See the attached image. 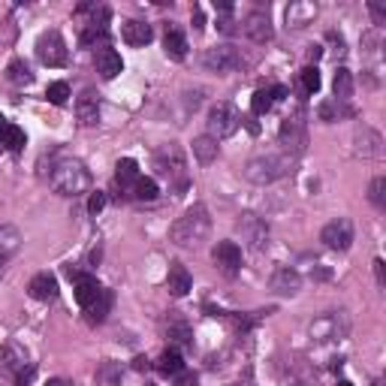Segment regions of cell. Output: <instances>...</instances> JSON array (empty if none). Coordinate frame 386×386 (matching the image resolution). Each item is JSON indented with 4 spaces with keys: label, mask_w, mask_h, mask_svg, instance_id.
Returning <instances> with one entry per match:
<instances>
[{
    "label": "cell",
    "mask_w": 386,
    "mask_h": 386,
    "mask_svg": "<svg viewBox=\"0 0 386 386\" xmlns=\"http://www.w3.org/2000/svg\"><path fill=\"white\" fill-rule=\"evenodd\" d=\"M208 232H211V217H208V208L200 206V202L191 206L169 226V239L178 248H200L208 239Z\"/></svg>",
    "instance_id": "cell-1"
},
{
    "label": "cell",
    "mask_w": 386,
    "mask_h": 386,
    "mask_svg": "<svg viewBox=\"0 0 386 386\" xmlns=\"http://www.w3.org/2000/svg\"><path fill=\"white\" fill-rule=\"evenodd\" d=\"M51 187H55V193L60 196H82L91 191V172L88 166L82 160H73V157H67V160H58L55 166H51Z\"/></svg>",
    "instance_id": "cell-2"
},
{
    "label": "cell",
    "mask_w": 386,
    "mask_h": 386,
    "mask_svg": "<svg viewBox=\"0 0 386 386\" xmlns=\"http://www.w3.org/2000/svg\"><path fill=\"white\" fill-rule=\"evenodd\" d=\"M293 166V157L290 154H263V157H254L248 160L245 166V178L251 184H272L281 176H287Z\"/></svg>",
    "instance_id": "cell-3"
},
{
    "label": "cell",
    "mask_w": 386,
    "mask_h": 386,
    "mask_svg": "<svg viewBox=\"0 0 386 386\" xmlns=\"http://www.w3.org/2000/svg\"><path fill=\"white\" fill-rule=\"evenodd\" d=\"M154 169H157V176L160 178L176 181L178 187L187 184V160H184V154H181L178 145H163L160 151H157L154 154Z\"/></svg>",
    "instance_id": "cell-4"
},
{
    "label": "cell",
    "mask_w": 386,
    "mask_h": 386,
    "mask_svg": "<svg viewBox=\"0 0 386 386\" xmlns=\"http://www.w3.org/2000/svg\"><path fill=\"white\" fill-rule=\"evenodd\" d=\"M347 329H350V320H347L344 311H326L320 314L317 320H311V326H308V335H311V341H338V338L347 335Z\"/></svg>",
    "instance_id": "cell-5"
},
{
    "label": "cell",
    "mask_w": 386,
    "mask_h": 386,
    "mask_svg": "<svg viewBox=\"0 0 386 386\" xmlns=\"http://www.w3.org/2000/svg\"><path fill=\"white\" fill-rule=\"evenodd\" d=\"M239 124H241V115L232 103H215L208 109V136L211 139H217V142L230 139V136L239 130Z\"/></svg>",
    "instance_id": "cell-6"
},
{
    "label": "cell",
    "mask_w": 386,
    "mask_h": 386,
    "mask_svg": "<svg viewBox=\"0 0 386 386\" xmlns=\"http://www.w3.org/2000/svg\"><path fill=\"white\" fill-rule=\"evenodd\" d=\"M202 67L211 73H232L241 67V51L230 43L215 45V49H208L206 55H202Z\"/></svg>",
    "instance_id": "cell-7"
},
{
    "label": "cell",
    "mask_w": 386,
    "mask_h": 386,
    "mask_svg": "<svg viewBox=\"0 0 386 386\" xmlns=\"http://www.w3.org/2000/svg\"><path fill=\"white\" fill-rule=\"evenodd\" d=\"M236 226H239L241 241H245L251 251L260 254L263 248L269 245V224L263 221V217H256V215H241Z\"/></svg>",
    "instance_id": "cell-8"
},
{
    "label": "cell",
    "mask_w": 386,
    "mask_h": 386,
    "mask_svg": "<svg viewBox=\"0 0 386 386\" xmlns=\"http://www.w3.org/2000/svg\"><path fill=\"white\" fill-rule=\"evenodd\" d=\"M36 58L45 67H64L67 64V43L58 30H49L36 40Z\"/></svg>",
    "instance_id": "cell-9"
},
{
    "label": "cell",
    "mask_w": 386,
    "mask_h": 386,
    "mask_svg": "<svg viewBox=\"0 0 386 386\" xmlns=\"http://www.w3.org/2000/svg\"><path fill=\"white\" fill-rule=\"evenodd\" d=\"M281 145L287 148V154L296 160V157L305 151L308 145V127H305V118L302 115H293L281 124Z\"/></svg>",
    "instance_id": "cell-10"
},
{
    "label": "cell",
    "mask_w": 386,
    "mask_h": 386,
    "mask_svg": "<svg viewBox=\"0 0 386 386\" xmlns=\"http://www.w3.org/2000/svg\"><path fill=\"white\" fill-rule=\"evenodd\" d=\"M320 241L329 248V251H347L353 245V224L347 217H335L332 224L323 226Z\"/></svg>",
    "instance_id": "cell-11"
},
{
    "label": "cell",
    "mask_w": 386,
    "mask_h": 386,
    "mask_svg": "<svg viewBox=\"0 0 386 386\" xmlns=\"http://www.w3.org/2000/svg\"><path fill=\"white\" fill-rule=\"evenodd\" d=\"M211 256H215V266L224 272L226 278H236L239 269H241V248L236 245V241H217L215 251H211Z\"/></svg>",
    "instance_id": "cell-12"
},
{
    "label": "cell",
    "mask_w": 386,
    "mask_h": 386,
    "mask_svg": "<svg viewBox=\"0 0 386 386\" xmlns=\"http://www.w3.org/2000/svg\"><path fill=\"white\" fill-rule=\"evenodd\" d=\"M272 293H278V296H296V293L302 290V275L293 266H278L275 272H272Z\"/></svg>",
    "instance_id": "cell-13"
},
{
    "label": "cell",
    "mask_w": 386,
    "mask_h": 386,
    "mask_svg": "<svg viewBox=\"0 0 386 386\" xmlns=\"http://www.w3.org/2000/svg\"><path fill=\"white\" fill-rule=\"evenodd\" d=\"M30 365L27 357H25V350L21 347H15V344H3L0 347V374L3 377H19L25 368Z\"/></svg>",
    "instance_id": "cell-14"
},
{
    "label": "cell",
    "mask_w": 386,
    "mask_h": 386,
    "mask_svg": "<svg viewBox=\"0 0 386 386\" xmlns=\"http://www.w3.org/2000/svg\"><path fill=\"white\" fill-rule=\"evenodd\" d=\"M67 275H70L73 281H75V302H79L82 308H88L91 302H94V299H97V296H100V293H103V287L97 284V278H91V275H82L79 269H73V266H70V269H67Z\"/></svg>",
    "instance_id": "cell-15"
},
{
    "label": "cell",
    "mask_w": 386,
    "mask_h": 386,
    "mask_svg": "<svg viewBox=\"0 0 386 386\" xmlns=\"http://www.w3.org/2000/svg\"><path fill=\"white\" fill-rule=\"evenodd\" d=\"M245 34L251 36L254 43H269L272 40V21H269V15L266 12H260V10H254V12H248L245 15Z\"/></svg>",
    "instance_id": "cell-16"
},
{
    "label": "cell",
    "mask_w": 386,
    "mask_h": 386,
    "mask_svg": "<svg viewBox=\"0 0 386 386\" xmlns=\"http://www.w3.org/2000/svg\"><path fill=\"white\" fill-rule=\"evenodd\" d=\"M121 40H124L127 45H133V49H139V45H148L151 40H154V30H151L148 21H124L121 25Z\"/></svg>",
    "instance_id": "cell-17"
},
{
    "label": "cell",
    "mask_w": 386,
    "mask_h": 386,
    "mask_svg": "<svg viewBox=\"0 0 386 386\" xmlns=\"http://www.w3.org/2000/svg\"><path fill=\"white\" fill-rule=\"evenodd\" d=\"M314 19H317V3H311V0H293L287 6V27L299 30V27L311 25Z\"/></svg>",
    "instance_id": "cell-18"
},
{
    "label": "cell",
    "mask_w": 386,
    "mask_h": 386,
    "mask_svg": "<svg viewBox=\"0 0 386 386\" xmlns=\"http://www.w3.org/2000/svg\"><path fill=\"white\" fill-rule=\"evenodd\" d=\"M94 64H97V73L103 75V79H115V75L124 70V60L115 49H109V45H100L94 55Z\"/></svg>",
    "instance_id": "cell-19"
},
{
    "label": "cell",
    "mask_w": 386,
    "mask_h": 386,
    "mask_svg": "<svg viewBox=\"0 0 386 386\" xmlns=\"http://www.w3.org/2000/svg\"><path fill=\"white\" fill-rule=\"evenodd\" d=\"M27 293H30V296H34L36 302H51V299L58 296V278L51 275V272H40V275L30 278Z\"/></svg>",
    "instance_id": "cell-20"
},
{
    "label": "cell",
    "mask_w": 386,
    "mask_h": 386,
    "mask_svg": "<svg viewBox=\"0 0 386 386\" xmlns=\"http://www.w3.org/2000/svg\"><path fill=\"white\" fill-rule=\"evenodd\" d=\"M191 287H193V278H191V272H187L181 263H172L169 266V275H166V290H169V296H187L191 293Z\"/></svg>",
    "instance_id": "cell-21"
},
{
    "label": "cell",
    "mask_w": 386,
    "mask_h": 386,
    "mask_svg": "<svg viewBox=\"0 0 386 386\" xmlns=\"http://www.w3.org/2000/svg\"><path fill=\"white\" fill-rule=\"evenodd\" d=\"M357 154L362 157H381L383 154V136L372 127H359L357 130Z\"/></svg>",
    "instance_id": "cell-22"
},
{
    "label": "cell",
    "mask_w": 386,
    "mask_h": 386,
    "mask_svg": "<svg viewBox=\"0 0 386 386\" xmlns=\"http://www.w3.org/2000/svg\"><path fill=\"white\" fill-rule=\"evenodd\" d=\"M139 163L133 160V157H124V160H118L115 166V181H118V187L121 191H127V193H133V187H136V181H139Z\"/></svg>",
    "instance_id": "cell-23"
},
{
    "label": "cell",
    "mask_w": 386,
    "mask_h": 386,
    "mask_svg": "<svg viewBox=\"0 0 386 386\" xmlns=\"http://www.w3.org/2000/svg\"><path fill=\"white\" fill-rule=\"evenodd\" d=\"M163 51H166V58H172V60H184V58H187V36L181 34L178 27H169V25H166Z\"/></svg>",
    "instance_id": "cell-24"
},
{
    "label": "cell",
    "mask_w": 386,
    "mask_h": 386,
    "mask_svg": "<svg viewBox=\"0 0 386 386\" xmlns=\"http://www.w3.org/2000/svg\"><path fill=\"white\" fill-rule=\"evenodd\" d=\"M75 115H79V121L85 127H94L97 121H100V100H97L94 94H82L79 97V103H75Z\"/></svg>",
    "instance_id": "cell-25"
},
{
    "label": "cell",
    "mask_w": 386,
    "mask_h": 386,
    "mask_svg": "<svg viewBox=\"0 0 386 386\" xmlns=\"http://www.w3.org/2000/svg\"><path fill=\"white\" fill-rule=\"evenodd\" d=\"M21 248V232L15 230V226L3 224L0 226V260H10V256L19 254Z\"/></svg>",
    "instance_id": "cell-26"
},
{
    "label": "cell",
    "mask_w": 386,
    "mask_h": 386,
    "mask_svg": "<svg viewBox=\"0 0 386 386\" xmlns=\"http://www.w3.org/2000/svg\"><path fill=\"white\" fill-rule=\"evenodd\" d=\"M157 372L166 374V377H176L184 372V359H181V353L176 347H169V350H163L160 357H157Z\"/></svg>",
    "instance_id": "cell-27"
},
{
    "label": "cell",
    "mask_w": 386,
    "mask_h": 386,
    "mask_svg": "<svg viewBox=\"0 0 386 386\" xmlns=\"http://www.w3.org/2000/svg\"><path fill=\"white\" fill-rule=\"evenodd\" d=\"M193 157L200 160L202 166H208V163H215L217 160V139H211V136H196L193 139Z\"/></svg>",
    "instance_id": "cell-28"
},
{
    "label": "cell",
    "mask_w": 386,
    "mask_h": 386,
    "mask_svg": "<svg viewBox=\"0 0 386 386\" xmlns=\"http://www.w3.org/2000/svg\"><path fill=\"white\" fill-rule=\"evenodd\" d=\"M109 311H112V293H109V290H103L100 296H97V299L85 308V314H88V320H91V323H103Z\"/></svg>",
    "instance_id": "cell-29"
},
{
    "label": "cell",
    "mask_w": 386,
    "mask_h": 386,
    "mask_svg": "<svg viewBox=\"0 0 386 386\" xmlns=\"http://www.w3.org/2000/svg\"><path fill=\"white\" fill-rule=\"evenodd\" d=\"M332 91H335V103H347L353 97V73L350 70H338L335 82H332Z\"/></svg>",
    "instance_id": "cell-30"
},
{
    "label": "cell",
    "mask_w": 386,
    "mask_h": 386,
    "mask_svg": "<svg viewBox=\"0 0 386 386\" xmlns=\"http://www.w3.org/2000/svg\"><path fill=\"white\" fill-rule=\"evenodd\" d=\"M169 341L178 344V347H193V329L187 326L184 320L169 323Z\"/></svg>",
    "instance_id": "cell-31"
},
{
    "label": "cell",
    "mask_w": 386,
    "mask_h": 386,
    "mask_svg": "<svg viewBox=\"0 0 386 386\" xmlns=\"http://www.w3.org/2000/svg\"><path fill=\"white\" fill-rule=\"evenodd\" d=\"M6 79H10L12 85H30V82H34V73H30V67L25 60H12V64L6 67Z\"/></svg>",
    "instance_id": "cell-32"
},
{
    "label": "cell",
    "mask_w": 386,
    "mask_h": 386,
    "mask_svg": "<svg viewBox=\"0 0 386 386\" xmlns=\"http://www.w3.org/2000/svg\"><path fill=\"white\" fill-rule=\"evenodd\" d=\"M0 145L10 148V151H21V148H25V130H21V127H15V124H6L3 136H0Z\"/></svg>",
    "instance_id": "cell-33"
},
{
    "label": "cell",
    "mask_w": 386,
    "mask_h": 386,
    "mask_svg": "<svg viewBox=\"0 0 386 386\" xmlns=\"http://www.w3.org/2000/svg\"><path fill=\"white\" fill-rule=\"evenodd\" d=\"M157 193H160V187H157L154 178H139L130 196H136L139 202H151V200H157Z\"/></svg>",
    "instance_id": "cell-34"
},
{
    "label": "cell",
    "mask_w": 386,
    "mask_h": 386,
    "mask_svg": "<svg viewBox=\"0 0 386 386\" xmlns=\"http://www.w3.org/2000/svg\"><path fill=\"white\" fill-rule=\"evenodd\" d=\"M121 383V365L115 362H103L97 368V386H118Z\"/></svg>",
    "instance_id": "cell-35"
},
{
    "label": "cell",
    "mask_w": 386,
    "mask_h": 386,
    "mask_svg": "<svg viewBox=\"0 0 386 386\" xmlns=\"http://www.w3.org/2000/svg\"><path fill=\"white\" fill-rule=\"evenodd\" d=\"M45 97H49V103L64 106L67 100H70V85H67V82H51L49 91H45Z\"/></svg>",
    "instance_id": "cell-36"
},
{
    "label": "cell",
    "mask_w": 386,
    "mask_h": 386,
    "mask_svg": "<svg viewBox=\"0 0 386 386\" xmlns=\"http://www.w3.org/2000/svg\"><path fill=\"white\" fill-rule=\"evenodd\" d=\"M320 70H317V67H305V70H302V88H305V94H317V91H320Z\"/></svg>",
    "instance_id": "cell-37"
},
{
    "label": "cell",
    "mask_w": 386,
    "mask_h": 386,
    "mask_svg": "<svg viewBox=\"0 0 386 386\" xmlns=\"http://www.w3.org/2000/svg\"><path fill=\"white\" fill-rule=\"evenodd\" d=\"M275 106V97H272V91H256L254 100H251V109L254 115H266V112Z\"/></svg>",
    "instance_id": "cell-38"
},
{
    "label": "cell",
    "mask_w": 386,
    "mask_h": 386,
    "mask_svg": "<svg viewBox=\"0 0 386 386\" xmlns=\"http://www.w3.org/2000/svg\"><path fill=\"white\" fill-rule=\"evenodd\" d=\"M368 196L377 208H386V178H374L372 187H368Z\"/></svg>",
    "instance_id": "cell-39"
},
{
    "label": "cell",
    "mask_w": 386,
    "mask_h": 386,
    "mask_svg": "<svg viewBox=\"0 0 386 386\" xmlns=\"http://www.w3.org/2000/svg\"><path fill=\"white\" fill-rule=\"evenodd\" d=\"M103 208H106V193H100V191L91 193V200H88V211H91V215H100Z\"/></svg>",
    "instance_id": "cell-40"
},
{
    "label": "cell",
    "mask_w": 386,
    "mask_h": 386,
    "mask_svg": "<svg viewBox=\"0 0 386 386\" xmlns=\"http://www.w3.org/2000/svg\"><path fill=\"white\" fill-rule=\"evenodd\" d=\"M176 386H196V374H187V372L176 374Z\"/></svg>",
    "instance_id": "cell-41"
},
{
    "label": "cell",
    "mask_w": 386,
    "mask_h": 386,
    "mask_svg": "<svg viewBox=\"0 0 386 386\" xmlns=\"http://www.w3.org/2000/svg\"><path fill=\"white\" fill-rule=\"evenodd\" d=\"M317 115H320L323 121H335V106H332V103H323V106H320V112H317Z\"/></svg>",
    "instance_id": "cell-42"
},
{
    "label": "cell",
    "mask_w": 386,
    "mask_h": 386,
    "mask_svg": "<svg viewBox=\"0 0 386 386\" xmlns=\"http://www.w3.org/2000/svg\"><path fill=\"white\" fill-rule=\"evenodd\" d=\"M368 10H372V15H374V21H377V25H383V21H386V10H383V6L372 3V6H368Z\"/></svg>",
    "instance_id": "cell-43"
},
{
    "label": "cell",
    "mask_w": 386,
    "mask_h": 386,
    "mask_svg": "<svg viewBox=\"0 0 386 386\" xmlns=\"http://www.w3.org/2000/svg\"><path fill=\"white\" fill-rule=\"evenodd\" d=\"M374 275H377V284L386 287V272H383V260H374Z\"/></svg>",
    "instance_id": "cell-44"
},
{
    "label": "cell",
    "mask_w": 386,
    "mask_h": 386,
    "mask_svg": "<svg viewBox=\"0 0 386 386\" xmlns=\"http://www.w3.org/2000/svg\"><path fill=\"white\" fill-rule=\"evenodd\" d=\"M193 27H196V30H202V27H206V19H202V12H200V10L193 12Z\"/></svg>",
    "instance_id": "cell-45"
},
{
    "label": "cell",
    "mask_w": 386,
    "mask_h": 386,
    "mask_svg": "<svg viewBox=\"0 0 386 386\" xmlns=\"http://www.w3.org/2000/svg\"><path fill=\"white\" fill-rule=\"evenodd\" d=\"M45 386H70V383H67L64 377H55V381H49V383H45Z\"/></svg>",
    "instance_id": "cell-46"
},
{
    "label": "cell",
    "mask_w": 386,
    "mask_h": 386,
    "mask_svg": "<svg viewBox=\"0 0 386 386\" xmlns=\"http://www.w3.org/2000/svg\"><path fill=\"white\" fill-rule=\"evenodd\" d=\"M3 130H6V121H3V115H0V136H3Z\"/></svg>",
    "instance_id": "cell-47"
},
{
    "label": "cell",
    "mask_w": 386,
    "mask_h": 386,
    "mask_svg": "<svg viewBox=\"0 0 386 386\" xmlns=\"http://www.w3.org/2000/svg\"><path fill=\"white\" fill-rule=\"evenodd\" d=\"M338 386H353V383H347V381H338Z\"/></svg>",
    "instance_id": "cell-48"
},
{
    "label": "cell",
    "mask_w": 386,
    "mask_h": 386,
    "mask_svg": "<svg viewBox=\"0 0 386 386\" xmlns=\"http://www.w3.org/2000/svg\"><path fill=\"white\" fill-rule=\"evenodd\" d=\"M0 275H3V260H0Z\"/></svg>",
    "instance_id": "cell-49"
}]
</instances>
